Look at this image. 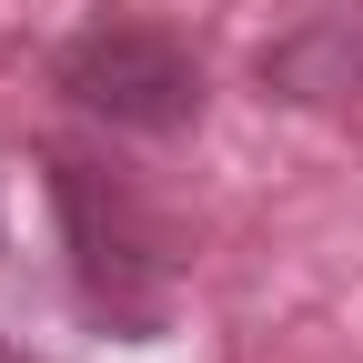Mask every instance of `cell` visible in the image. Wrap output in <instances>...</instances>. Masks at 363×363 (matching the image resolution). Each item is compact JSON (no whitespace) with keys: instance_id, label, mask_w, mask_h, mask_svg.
Segmentation results:
<instances>
[{"instance_id":"obj_1","label":"cell","mask_w":363,"mask_h":363,"mask_svg":"<svg viewBox=\"0 0 363 363\" xmlns=\"http://www.w3.org/2000/svg\"><path fill=\"white\" fill-rule=\"evenodd\" d=\"M61 91H71L81 111L121 121V131H172V121L202 111L192 51H182L172 30H152V21H101V30H81L71 51H61Z\"/></svg>"}]
</instances>
